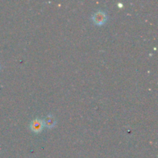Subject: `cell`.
I'll list each match as a JSON object with an SVG mask.
<instances>
[{
    "label": "cell",
    "instance_id": "2",
    "mask_svg": "<svg viewBox=\"0 0 158 158\" xmlns=\"http://www.w3.org/2000/svg\"><path fill=\"white\" fill-rule=\"evenodd\" d=\"M43 127L44 126H43V120L39 118H36L31 122L29 127H30V130L32 132L40 133L43 131Z\"/></svg>",
    "mask_w": 158,
    "mask_h": 158
},
{
    "label": "cell",
    "instance_id": "1",
    "mask_svg": "<svg viewBox=\"0 0 158 158\" xmlns=\"http://www.w3.org/2000/svg\"><path fill=\"white\" fill-rule=\"evenodd\" d=\"M107 20V15L106 12L102 10H99L97 12H94L92 15V21L97 26H102L105 24Z\"/></svg>",
    "mask_w": 158,
    "mask_h": 158
},
{
    "label": "cell",
    "instance_id": "3",
    "mask_svg": "<svg viewBox=\"0 0 158 158\" xmlns=\"http://www.w3.org/2000/svg\"><path fill=\"white\" fill-rule=\"evenodd\" d=\"M43 126L49 128V129H52V127H54L56 126V123L55 117H54L52 114L48 115L47 117L43 120Z\"/></svg>",
    "mask_w": 158,
    "mask_h": 158
},
{
    "label": "cell",
    "instance_id": "4",
    "mask_svg": "<svg viewBox=\"0 0 158 158\" xmlns=\"http://www.w3.org/2000/svg\"><path fill=\"white\" fill-rule=\"evenodd\" d=\"M0 69H1V66H0Z\"/></svg>",
    "mask_w": 158,
    "mask_h": 158
}]
</instances>
